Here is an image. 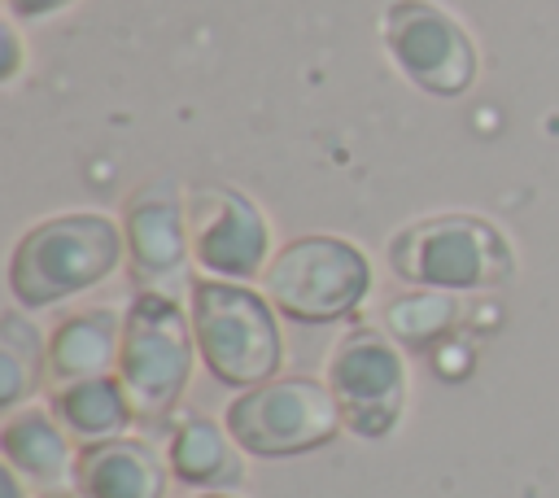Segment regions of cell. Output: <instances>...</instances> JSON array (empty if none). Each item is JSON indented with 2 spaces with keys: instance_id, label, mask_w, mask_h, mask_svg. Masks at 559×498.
I'll use <instances>...</instances> for the list:
<instances>
[{
  "instance_id": "obj_11",
  "label": "cell",
  "mask_w": 559,
  "mask_h": 498,
  "mask_svg": "<svg viewBox=\"0 0 559 498\" xmlns=\"http://www.w3.org/2000/svg\"><path fill=\"white\" fill-rule=\"evenodd\" d=\"M0 454L35 489L66 494V485H74L79 450H70V432L61 428L52 406H17V411H9L4 424H0Z\"/></svg>"
},
{
  "instance_id": "obj_2",
  "label": "cell",
  "mask_w": 559,
  "mask_h": 498,
  "mask_svg": "<svg viewBox=\"0 0 559 498\" xmlns=\"http://www.w3.org/2000/svg\"><path fill=\"white\" fill-rule=\"evenodd\" d=\"M188 319H192L197 354L214 380L231 389H253L280 376L284 336H280L275 306L266 301V293L205 275L192 284Z\"/></svg>"
},
{
  "instance_id": "obj_8",
  "label": "cell",
  "mask_w": 559,
  "mask_h": 498,
  "mask_svg": "<svg viewBox=\"0 0 559 498\" xmlns=\"http://www.w3.org/2000/svg\"><path fill=\"white\" fill-rule=\"evenodd\" d=\"M389 57L397 70L432 92V96H463L476 79V44L454 13L432 0H393L380 17Z\"/></svg>"
},
{
  "instance_id": "obj_15",
  "label": "cell",
  "mask_w": 559,
  "mask_h": 498,
  "mask_svg": "<svg viewBox=\"0 0 559 498\" xmlns=\"http://www.w3.org/2000/svg\"><path fill=\"white\" fill-rule=\"evenodd\" d=\"M48 406H52V415L61 419V428H66L79 446L114 441V437H122L127 424L135 419V406H131V398H127V389H122L118 376L52 384Z\"/></svg>"
},
{
  "instance_id": "obj_16",
  "label": "cell",
  "mask_w": 559,
  "mask_h": 498,
  "mask_svg": "<svg viewBox=\"0 0 559 498\" xmlns=\"http://www.w3.org/2000/svg\"><path fill=\"white\" fill-rule=\"evenodd\" d=\"M48 380V341L22 310L0 315V406L17 411Z\"/></svg>"
},
{
  "instance_id": "obj_3",
  "label": "cell",
  "mask_w": 559,
  "mask_h": 498,
  "mask_svg": "<svg viewBox=\"0 0 559 498\" xmlns=\"http://www.w3.org/2000/svg\"><path fill=\"white\" fill-rule=\"evenodd\" d=\"M389 266L415 288L441 293H480L502 288L515 271L507 236L476 214H432L406 223L389 240Z\"/></svg>"
},
{
  "instance_id": "obj_1",
  "label": "cell",
  "mask_w": 559,
  "mask_h": 498,
  "mask_svg": "<svg viewBox=\"0 0 559 498\" xmlns=\"http://www.w3.org/2000/svg\"><path fill=\"white\" fill-rule=\"evenodd\" d=\"M127 236L105 214H57L22 232L9 253V293L26 310L96 288L122 262Z\"/></svg>"
},
{
  "instance_id": "obj_13",
  "label": "cell",
  "mask_w": 559,
  "mask_h": 498,
  "mask_svg": "<svg viewBox=\"0 0 559 498\" xmlns=\"http://www.w3.org/2000/svg\"><path fill=\"white\" fill-rule=\"evenodd\" d=\"M122 323L127 315H118L114 306H87L66 315L48 336V380L74 384V380L118 376Z\"/></svg>"
},
{
  "instance_id": "obj_10",
  "label": "cell",
  "mask_w": 559,
  "mask_h": 498,
  "mask_svg": "<svg viewBox=\"0 0 559 498\" xmlns=\"http://www.w3.org/2000/svg\"><path fill=\"white\" fill-rule=\"evenodd\" d=\"M122 236L135 280L148 288L179 284L188 275L192 236H188V192H179L170 179H153L127 197L122 210Z\"/></svg>"
},
{
  "instance_id": "obj_6",
  "label": "cell",
  "mask_w": 559,
  "mask_h": 498,
  "mask_svg": "<svg viewBox=\"0 0 559 498\" xmlns=\"http://www.w3.org/2000/svg\"><path fill=\"white\" fill-rule=\"evenodd\" d=\"M262 288L266 301L297 323H336L362 306L371 262L341 236H297L275 249Z\"/></svg>"
},
{
  "instance_id": "obj_21",
  "label": "cell",
  "mask_w": 559,
  "mask_h": 498,
  "mask_svg": "<svg viewBox=\"0 0 559 498\" xmlns=\"http://www.w3.org/2000/svg\"><path fill=\"white\" fill-rule=\"evenodd\" d=\"M192 498H231V494H218V489H201V494H192Z\"/></svg>"
},
{
  "instance_id": "obj_12",
  "label": "cell",
  "mask_w": 559,
  "mask_h": 498,
  "mask_svg": "<svg viewBox=\"0 0 559 498\" xmlns=\"http://www.w3.org/2000/svg\"><path fill=\"white\" fill-rule=\"evenodd\" d=\"M166 481L170 463H162V454L140 437L79 446L74 459L79 498H166Z\"/></svg>"
},
{
  "instance_id": "obj_7",
  "label": "cell",
  "mask_w": 559,
  "mask_h": 498,
  "mask_svg": "<svg viewBox=\"0 0 559 498\" xmlns=\"http://www.w3.org/2000/svg\"><path fill=\"white\" fill-rule=\"evenodd\" d=\"M328 389L354 437L380 441L397 428L406 406V363L384 328L358 323L328 354Z\"/></svg>"
},
{
  "instance_id": "obj_22",
  "label": "cell",
  "mask_w": 559,
  "mask_h": 498,
  "mask_svg": "<svg viewBox=\"0 0 559 498\" xmlns=\"http://www.w3.org/2000/svg\"><path fill=\"white\" fill-rule=\"evenodd\" d=\"M48 498H79V494H48Z\"/></svg>"
},
{
  "instance_id": "obj_20",
  "label": "cell",
  "mask_w": 559,
  "mask_h": 498,
  "mask_svg": "<svg viewBox=\"0 0 559 498\" xmlns=\"http://www.w3.org/2000/svg\"><path fill=\"white\" fill-rule=\"evenodd\" d=\"M0 498H31V489H26V481L4 463L0 467Z\"/></svg>"
},
{
  "instance_id": "obj_19",
  "label": "cell",
  "mask_w": 559,
  "mask_h": 498,
  "mask_svg": "<svg viewBox=\"0 0 559 498\" xmlns=\"http://www.w3.org/2000/svg\"><path fill=\"white\" fill-rule=\"evenodd\" d=\"M74 0H4L9 17H26V22H39V17H52L61 9H70Z\"/></svg>"
},
{
  "instance_id": "obj_4",
  "label": "cell",
  "mask_w": 559,
  "mask_h": 498,
  "mask_svg": "<svg viewBox=\"0 0 559 498\" xmlns=\"http://www.w3.org/2000/svg\"><path fill=\"white\" fill-rule=\"evenodd\" d=\"M192 354L197 336L188 310L162 288H140L127 306L118 358V380L135 406V419H162L175 411L192 376Z\"/></svg>"
},
{
  "instance_id": "obj_9",
  "label": "cell",
  "mask_w": 559,
  "mask_h": 498,
  "mask_svg": "<svg viewBox=\"0 0 559 498\" xmlns=\"http://www.w3.org/2000/svg\"><path fill=\"white\" fill-rule=\"evenodd\" d=\"M188 236H192V262L210 280L249 284L253 275H266L275 258L262 210L227 183L188 188Z\"/></svg>"
},
{
  "instance_id": "obj_18",
  "label": "cell",
  "mask_w": 559,
  "mask_h": 498,
  "mask_svg": "<svg viewBox=\"0 0 559 498\" xmlns=\"http://www.w3.org/2000/svg\"><path fill=\"white\" fill-rule=\"evenodd\" d=\"M22 70V39L13 22H0V83H13Z\"/></svg>"
},
{
  "instance_id": "obj_17",
  "label": "cell",
  "mask_w": 559,
  "mask_h": 498,
  "mask_svg": "<svg viewBox=\"0 0 559 498\" xmlns=\"http://www.w3.org/2000/svg\"><path fill=\"white\" fill-rule=\"evenodd\" d=\"M454 323H459V297L441 293V288L402 293L380 315V328L406 349H432L437 341H445L454 332Z\"/></svg>"
},
{
  "instance_id": "obj_14",
  "label": "cell",
  "mask_w": 559,
  "mask_h": 498,
  "mask_svg": "<svg viewBox=\"0 0 559 498\" xmlns=\"http://www.w3.org/2000/svg\"><path fill=\"white\" fill-rule=\"evenodd\" d=\"M166 463L175 472V481L197 485V489H236L245 481V459L236 437L227 432V424H214L205 415H179L175 432H170V450Z\"/></svg>"
},
{
  "instance_id": "obj_5",
  "label": "cell",
  "mask_w": 559,
  "mask_h": 498,
  "mask_svg": "<svg viewBox=\"0 0 559 498\" xmlns=\"http://www.w3.org/2000/svg\"><path fill=\"white\" fill-rule=\"evenodd\" d=\"M223 424L236 437V446L258 459L319 450L345 428L328 380L314 376H271L253 389H240L227 402Z\"/></svg>"
}]
</instances>
